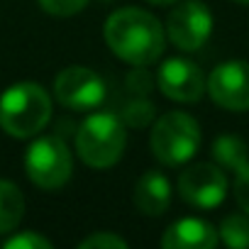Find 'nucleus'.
<instances>
[{
    "instance_id": "nucleus-9",
    "label": "nucleus",
    "mask_w": 249,
    "mask_h": 249,
    "mask_svg": "<svg viewBox=\"0 0 249 249\" xmlns=\"http://www.w3.org/2000/svg\"><path fill=\"white\" fill-rule=\"evenodd\" d=\"M210 98L225 110H249V64L227 61L220 64L208 78Z\"/></svg>"
},
{
    "instance_id": "nucleus-2",
    "label": "nucleus",
    "mask_w": 249,
    "mask_h": 249,
    "mask_svg": "<svg viewBox=\"0 0 249 249\" xmlns=\"http://www.w3.org/2000/svg\"><path fill=\"white\" fill-rule=\"evenodd\" d=\"M49 117L52 98L37 83H15L0 98V127L10 137H35L44 130Z\"/></svg>"
},
{
    "instance_id": "nucleus-8",
    "label": "nucleus",
    "mask_w": 249,
    "mask_h": 249,
    "mask_svg": "<svg viewBox=\"0 0 249 249\" xmlns=\"http://www.w3.org/2000/svg\"><path fill=\"white\" fill-rule=\"evenodd\" d=\"M178 191L193 208H215L227 196V178L215 164H193L181 174Z\"/></svg>"
},
{
    "instance_id": "nucleus-10",
    "label": "nucleus",
    "mask_w": 249,
    "mask_h": 249,
    "mask_svg": "<svg viewBox=\"0 0 249 249\" xmlns=\"http://www.w3.org/2000/svg\"><path fill=\"white\" fill-rule=\"evenodd\" d=\"M159 90L178 103H196L203 98L208 83L203 71L188 59H169L159 69Z\"/></svg>"
},
{
    "instance_id": "nucleus-17",
    "label": "nucleus",
    "mask_w": 249,
    "mask_h": 249,
    "mask_svg": "<svg viewBox=\"0 0 249 249\" xmlns=\"http://www.w3.org/2000/svg\"><path fill=\"white\" fill-rule=\"evenodd\" d=\"M154 117V105L147 100H132L124 107V120H127L132 127H144L149 124V120Z\"/></svg>"
},
{
    "instance_id": "nucleus-4",
    "label": "nucleus",
    "mask_w": 249,
    "mask_h": 249,
    "mask_svg": "<svg viewBox=\"0 0 249 249\" xmlns=\"http://www.w3.org/2000/svg\"><path fill=\"white\" fill-rule=\"evenodd\" d=\"M149 147L161 164H186L200 147V127L186 112H166L154 124Z\"/></svg>"
},
{
    "instance_id": "nucleus-15",
    "label": "nucleus",
    "mask_w": 249,
    "mask_h": 249,
    "mask_svg": "<svg viewBox=\"0 0 249 249\" xmlns=\"http://www.w3.org/2000/svg\"><path fill=\"white\" fill-rule=\"evenodd\" d=\"M220 242L234 249L249 247V217L244 215H227L220 225Z\"/></svg>"
},
{
    "instance_id": "nucleus-22",
    "label": "nucleus",
    "mask_w": 249,
    "mask_h": 249,
    "mask_svg": "<svg viewBox=\"0 0 249 249\" xmlns=\"http://www.w3.org/2000/svg\"><path fill=\"white\" fill-rule=\"evenodd\" d=\"M149 3H154V5H171V3H176V0H149Z\"/></svg>"
},
{
    "instance_id": "nucleus-23",
    "label": "nucleus",
    "mask_w": 249,
    "mask_h": 249,
    "mask_svg": "<svg viewBox=\"0 0 249 249\" xmlns=\"http://www.w3.org/2000/svg\"><path fill=\"white\" fill-rule=\"evenodd\" d=\"M237 3H244V5H249V0H237Z\"/></svg>"
},
{
    "instance_id": "nucleus-14",
    "label": "nucleus",
    "mask_w": 249,
    "mask_h": 249,
    "mask_svg": "<svg viewBox=\"0 0 249 249\" xmlns=\"http://www.w3.org/2000/svg\"><path fill=\"white\" fill-rule=\"evenodd\" d=\"M215 159L222 166H227L232 171H239L249 161V154H247V147L242 144V140L225 135V137H220L215 142Z\"/></svg>"
},
{
    "instance_id": "nucleus-11",
    "label": "nucleus",
    "mask_w": 249,
    "mask_h": 249,
    "mask_svg": "<svg viewBox=\"0 0 249 249\" xmlns=\"http://www.w3.org/2000/svg\"><path fill=\"white\" fill-rule=\"evenodd\" d=\"M217 242L220 232L200 217H183L166 227L161 237V247L166 249H213Z\"/></svg>"
},
{
    "instance_id": "nucleus-21",
    "label": "nucleus",
    "mask_w": 249,
    "mask_h": 249,
    "mask_svg": "<svg viewBox=\"0 0 249 249\" xmlns=\"http://www.w3.org/2000/svg\"><path fill=\"white\" fill-rule=\"evenodd\" d=\"M130 86H132V90H144V88H149V76L144 71H135L130 76Z\"/></svg>"
},
{
    "instance_id": "nucleus-19",
    "label": "nucleus",
    "mask_w": 249,
    "mask_h": 249,
    "mask_svg": "<svg viewBox=\"0 0 249 249\" xmlns=\"http://www.w3.org/2000/svg\"><path fill=\"white\" fill-rule=\"evenodd\" d=\"M5 249H52V242L37 232H22L5 242Z\"/></svg>"
},
{
    "instance_id": "nucleus-1",
    "label": "nucleus",
    "mask_w": 249,
    "mask_h": 249,
    "mask_svg": "<svg viewBox=\"0 0 249 249\" xmlns=\"http://www.w3.org/2000/svg\"><path fill=\"white\" fill-rule=\"evenodd\" d=\"M105 42L122 61L132 66L154 64L166 47V32L154 15L140 8H122L105 22Z\"/></svg>"
},
{
    "instance_id": "nucleus-7",
    "label": "nucleus",
    "mask_w": 249,
    "mask_h": 249,
    "mask_svg": "<svg viewBox=\"0 0 249 249\" xmlns=\"http://www.w3.org/2000/svg\"><path fill=\"white\" fill-rule=\"evenodd\" d=\"M54 95L69 110H90L103 103L105 81L86 66H69L56 76Z\"/></svg>"
},
{
    "instance_id": "nucleus-3",
    "label": "nucleus",
    "mask_w": 249,
    "mask_h": 249,
    "mask_svg": "<svg viewBox=\"0 0 249 249\" xmlns=\"http://www.w3.org/2000/svg\"><path fill=\"white\" fill-rule=\"evenodd\" d=\"M124 144H127L124 122L112 112L88 115L76 132V152L93 169H107L117 164Z\"/></svg>"
},
{
    "instance_id": "nucleus-13",
    "label": "nucleus",
    "mask_w": 249,
    "mask_h": 249,
    "mask_svg": "<svg viewBox=\"0 0 249 249\" xmlns=\"http://www.w3.org/2000/svg\"><path fill=\"white\" fill-rule=\"evenodd\" d=\"M22 215H25L22 191L15 183L0 178V234L13 232L20 225Z\"/></svg>"
},
{
    "instance_id": "nucleus-12",
    "label": "nucleus",
    "mask_w": 249,
    "mask_h": 249,
    "mask_svg": "<svg viewBox=\"0 0 249 249\" xmlns=\"http://www.w3.org/2000/svg\"><path fill=\"white\" fill-rule=\"evenodd\" d=\"M132 200L142 215H152V217L164 215L169 210V203H171L169 178L161 171H147L137 181V186L132 191Z\"/></svg>"
},
{
    "instance_id": "nucleus-18",
    "label": "nucleus",
    "mask_w": 249,
    "mask_h": 249,
    "mask_svg": "<svg viewBox=\"0 0 249 249\" xmlns=\"http://www.w3.org/2000/svg\"><path fill=\"white\" fill-rule=\"evenodd\" d=\"M124 249L127 247V242H124L122 237L112 234V232H95L90 237H86L81 242V249Z\"/></svg>"
},
{
    "instance_id": "nucleus-6",
    "label": "nucleus",
    "mask_w": 249,
    "mask_h": 249,
    "mask_svg": "<svg viewBox=\"0 0 249 249\" xmlns=\"http://www.w3.org/2000/svg\"><path fill=\"white\" fill-rule=\"evenodd\" d=\"M213 32V15L210 10L198 3V0H186L181 3L166 22V37L178 47L181 52H196L200 49Z\"/></svg>"
},
{
    "instance_id": "nucleus-16",
    "label": "nucleus",
    "mask_w": 249,
    "mask_h": 249,
    "mask_svg": "<svg viewBox=\"0 0 249 249\" xmlns=\"http://www.w3.org/2000/svg\"><path fill=\"white\" fill-rule=\"evenodd\" d=\"M90 0H39V5L54 18H71L81 13Z\"/></svg>"
},
{
    "instance_id": "nucleus-5",
    "label": "nucleus",
    "mask_w": 249,
    "mask_h": 249,
    "mask_svg": "<svg viewBox=\"0 0 249 249\" xmlns=\"http://www.w3.org/2000/svg\"><path fill=\"white\" fill-rule=\"evenodd\" d=\"M25 169L35 186L44 191H56L71 178V171H73L71 152L59 135L39 137L27 149Z\"/></svg>"
},
{
    "instance_id": "nucleus-20",
    "label": "nucleus",
    "mask_w": 249,
    "mask_h": 249,
    "mask_svg": "<svg viewBox=\"0 0 249 249\" xmlns=\"http://www.w3.org/2000/svg\"><path fill=\"white\" fill-rule=\"evenodd\" d=\"M234 198H237L239 208L249 215V161L237 171V178H234Z\"/></svg>"
}]
</instances>
